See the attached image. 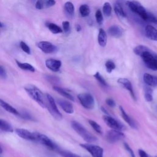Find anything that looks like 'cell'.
Returning a JSON list of instances; mask_svg holds the SVG:
<instances>
[{
    "mask_svg": "<svg viewBox=\"0 0 157 157\" xmlns=\"http://www.w3.org/2000/svg\"><path fill=\"white\" fill-rule=\"evenodd\" d=\"M24 88L28 96L33 101L36 102L42 108H47V100L46 95H44L39 88L32 84L26 85Z\"/></svg>",
    "mask_w": 157,
    "mask_h": 157,
    "instance_id": "6da1fadb",
    "label": "cell"
},
{
    "mask_svg": "<svg viewBox=\"0 0 157 157\" xmlns=\"http://www.w3.org/2000/svg\"><path fill=\"white\" fill-rule=\"evenodd\" d=\"M71 126L74 129V131L82 137L86 142L88 143H91L96 141L97 138L87 131L81 124L76 121H71Z\"/></svg>",
    "mask_w": 157,
    "mask_h": 157,
    "instance_id": "7a4b0ae2",
    "label": "cell"
},
{
    "mask_svg": "<svg viewBox=\"0 0 157 157\" xmlns=\"http://www.w3.org/2000/svg\"><path fill=\"white\" fill-rule=\"evenodd\" d=\"M46 98L47 100V107L50 114L56 120H60L62 119V114L59 112L55 102L54 98L48 93L46 94Z\"/></svg>",
    "mask_w": 157,
    "mask_h": 157,
    "instance_id": "3957f363",
    "label": "cell"
},
{
    "mask_svg": "<svg viewBox=\"0 0 157 157\" xmlns=\"http://www.w3.org/2000/svg\"><path fill=\"white\" fill-rule=\"evenodd\" d=\"M140 56L142 58L144 63L148 68L153 71L157 70V62L155 54L152 53L150 50L144 52Z\"/></svg>",
    "mask_w": 157,
    "mask_h": 157,
    "instance_id": "277c9868",
    "label": "cell"
},
{
    "mask_svg": "<svg viewBox=\"0 0 157 157\" xmlns=\"http://www.w3.org/2000/svg\"><path fill=\"white\" fill-rule=\"evenodd\" d=\"M126 5L131 10L139 15L144 20H147V11L137 1H127Z\"/></svg>",
    "mask_w": 157,
    "mask_h": 157,
    "instance_id": "5b68a950",
    "label": "cell"
},
{
    "mask_svg": "<svg viewBox=\"0 0 157 157\" xmlns=\"http://www.w3.org/2000/svg\"><path fill=\"white\" fill-rule=\"evenodd\" d=\"M80 102L83 107L87 109H92L94 106V99L93 96L88 93H82L77 96Z\"/></svg>",
    "mask_w": 157,
    "mask_h": 157,
    "instance_id": "8992f818",
    "label": "cell"
},
{
    "mask_svg": "<svg viewBox=\"0 0 157 157\" xmlns=\"http://www.w3.org/2000/svg\"><path fill=\"white\" fill-rule=\"evenodd\" d=\"M34 134L35 137V141L40 143L41 144L46 146L51 150H58L57 146L46 135L38 132H34Z\"/></svg>",
    "mask_w": 157,
    "mask_h": 157,
    "instance_id": "52a82bcc",
    "label": "cell"
},
{
    "mask_svg": "<svg viewBox=\"0 0 157 157\" xmlns=\"http://www.w3.org/2000/svg\"><path fill=\"white\" fill-rule=\"evenodd\" d=\"M80 145L88 151L92 157H103V148L101 147L90 144H82Z\"/></svg>",
    "mask_w": 157,
    "mask_h": 157,
    "instance_id": "ba28073f",
    "label": "cell"
},
{
    "mask_svg": "<svg viewBox=\"0 0 157 157\" xmlns=\"http://www.w3.org/2000/svg\"><path fill=\"white\" fill-rule=\"evenodd\" d=\"M106 140L110 144H114L124 138V134L121 131L112 129L109 131L105 135Z\"/></svg>",
    "mask_w": 157,
    "mask_h": 157,
    "instance_id": "9c48e42d",
    "label": "cell"
},
{
    "mask_svg": "<svg viewBox=\"0 0 157 157\" xmlns=\"http://www.w3.org/2000/svg\"><path fill=\"white\" fill-rule=\"evenodd\" d=\"M37 47L45 53H53L57 50L56 47L48 41H40L37 44Z\"/></svg>",
    "mask_w": 157,
    "mask_h": 157,
    "instance_id": "30bf717a",
    "label": "cell"
},
{
    "mask_svg": "<svg viewBox=\"0 0 157 157\" xmlns=\"http://www.w3.org/2000/svg\"><path fill=\"white\" fill-rule=\"evenodd\" d=\"M103 120L104 122L106 123V124L113 129L121 131L124 128L123 126L121 123H120L118 121H117L115 119L109 116V115H104Z\"/></svg>",
    "mask_w": 157,
    "mask_h": 157,
    "instance_id": "8fae6325",
    "label": "cell"
},
{
    "mask_svg": "<svg viewBox=\"0 0 157 157\" xmlns=\"http://www.w3.org/2000/svg\"><path fill=\"white\" fill-rule=\"evenodd\" d=\"M15 133L21 138L27 140L35 141V137L34 132H30L29 131L23 128H17L15 129Z\"/></svg>",
    "mask_w": 157,
    "mask_h": 157,
    "instance_id": "7c38bea8",
    "label": "cell"
},
{
    "mask_svg": "<svg viewBox=\"0 0 157 157\" xmlns=\"http://www.w3.org/2000/svg\"><path fill=\"white\" fill-rule=\"evenodd\" d=\"M45 66L52 71L58 72L61 66V62L59 60L50 58L45 61Z\"/></svg>",
    "mask_w": 157,
    "mask_h": 157,
    "instance_id": "4fadbf2b",
    "label": "cell"
},
{
    "mask_svg": "<svg viewBox=\"0 0 157 157\" xmlns=\"http://www.w3.org/2000/svg\"><path fill=\"white\" fill-rule=\"evenodd\" d=\"M117 82H118V83L122 85L123 86V87L125 88L129 92V93H130L131 96H132V98H133V99H134L136 101V98L134 92L133 91V88H132L131 82L128 78H118Z\"/></svg>",
    "mask_w": 157,
    "mask_h": 157,
    "instance_id": "5bb4252c",
    "label": "cell"
},
{
    "mask_svg": "<svg viewBox=\"0 0 157 157\" xmlns=\"http://www.w3.org/2000/svg\"><path fill=\"white\" fill-rule=\"evenodd\" d=\"M57 102H58V104L59 105V106L62 108V109L67 113L71 114L74 112V107L72 104L68 101L59 99H58Z\"/></svg>",
    "mask_w": 157,
    "mask_h": 157,
    "instance_id": "9a60e30c",
    "label": "cell"
},
{
    "mask_svg": "<svg viewBox=\"0 0 157 157\" xmlns=\"http://www.w3.org/2000/svg\"><path fill=\"white\" fill-rule=\"evenodd\" d=\"M145 36L151 40L157 41V29L151 25H147L145 29Z\"/></svg>",
    "mask_w": 157,
    "mask_h": 157,
    "instance_id": "2e32d148",
    "label": "cell"
},
{
    "mask_svg": "<svg viewBox=\"0 0 157 157\" xmlns=\"http://www.w3.org/2000/svg\"><path fill=\"white\" fill-rule=\"evenodd\" d=\"M109 34L115 38L120 37L123 33V29L118 25H112L108 29Z\"/></svg>",
    "mask_w": 157,
    "mask_h": 157,
    "instance_id": "e0dca14e",
    "label": "cell"
},
{
    "mask_svg": "<svg viewBox=\"0 0 157 157\" xmlns=\"http://www.w3.org/2000/svg\"><path fill=\"white\" fill-rule=\"evenodd\" d=\"M143 80L147 85L151 86H157V77L152 75L148 73H145L143 76Z\"/></svg>",
    "mask_w": 157,
    "mask_h": 157,
    "instance_id": "ac0fdd59",
    "label": "cell"
},
{
    "mask_svg": "<svg viewBox=\"0 0 157 157\" xmlns=\"http://www.w3.org/2000/svg\"><path fill=\"white\" fill-rule=\"evenodd\" d=\"M121 116L123 117V118L124 119V120L133 129H137V126L136 124L135 123V122L134 121V120L126 113V112H125V110L123 109V108L121 106H120L119 107Z\"/></svg>",
    "mask_w": 157,
    "mask_h": 157,
    "instance_id": "d6986e66",
    "label": "cell"
},
{
    "mask_svg": "<svg viewBox=\"0 0 157 157\" xmlns=\"http://www.w3.org/2000/svg\"><path fill=\"white\" fill-rule=\"evenodd\" d=\"M0 106L2 107L7 112H8L14 115H17V116L19 115V112L16 109H15L13 107H12L9 104L5 102L4 100H2L1 99H0Z\"/></svg>",
    "mask_w": 157,
    "mask_h": 157,
    "instance_id": "ffe728a7",
    "label": "cell"
},
{
    "mask_svg": "<svg viewBox=\"0 0 157 157\" xmlns=\"http://www.w3.org/2000/svg\"><path fill=\"white\" fill-rule=\"evenodd\" d=\"M53 89L55 91H56L58 93H59V94H61L63 97L66 98V99H67L70 101H74V98L73 97V96L71 94H70L65 89H64L63 88H61L59 86H54L53 87Z\"/></svg>",
    "mask_w": 157,
    "mask_h": 157,
    "instance_id": "44dd1931",
    "label": "cell"
},
{
    "mask_svg": "<svg viewBox=\"0 0 157 157\" xmlns=\"http://www.w3.org/2000/svg\"><path fill=\"white\" fill-rule=\"evenodd\" d=\"M107 34L105 31L102 29L100 28L99 30L98 36V41L100 46L104 47L107 44Z\"/></svg>",
    "mask_w": 157,
    "mask_h": 157,
    "instance_id": "7402d4cb",
    "label": "cell"
},
{
    "mask_svg": "<svg viewBox=\"0 0 157 157\" xmlns=\"http://www.w3.org/2000/svg\"><path fill=\"white\" fill-rule=\"evenodd\" d=\"M0 130L7 132H13V129L12 126L7 121L0 118Z\"/></svg>",
    "mask_w": 157,
    "mask_h": 157,
    "instance_id": "603a6c76",
    "label": "cell"
},
{
    "mask_svg": "<svg viewBox=\"0 0 157 157\" xmlns=\"http://www.w3.org/2000/svg\"><path fill=\"white\" fill-rule=\"evenodd\" d=\"M15 61H16V63H17V66L20 69H21L22 70L29 71V72H35V68L31 64H30L29 63H21V62H20L19 61H18L17 59L15 60Z\"/></svg>",
    "mask_w": 157,
    "mask_h": 157,
    "instance_id": "cb8c5ba5",
    "label": "cell"
},
{
    "mask_svg": "<svg viewBox=\"0 0 157 157\" xmlns=\"http://www.w3.org/2000/svg\"><path fill=\"white\" fill-rule=\"evenodd\" d=\"M114 11L117 15L120 18H125L126 17L121 4L117 2L114 5Z\"/></svg>",
    "mask_w": 157,
    "mask_h": 157,
    "instance_id": "d4e9b609",
    "label": "cell"
},
{
    "mask_svg": "<svg viewBox=\"0 0 157 157\" xmlns=\"http://www.w3.org/2000/svg\"><path fill=\"white\" fill-rule=\"evenodd\" d=\"M47 28L48 29L53 33V34H58L63 32V29L57 25L53 23H48L47 25Z\"/></svg>",
    "mask_w": 157,
    "mask_h": 157,
    "instance_id": "484cf974",
    "label": "cell"
},
{
    "mask_svg": "<svg viewBox=\"0 0 157 157\" xmlns=\"http://www.w3.org/2000/svg\"><path fill=\"white\" fill-rule=\"evenodd\" d=\"M153 90L151 87L148 85H145V93L144 98L147 102H151L153 100Z\"/></svg>",
    "mask_w": 157,
    "mask_h": 157,
    "instance_id": "4316f807",
    "label": "cell"
},
{
    "mask_svg": "<svg viewBox=\"0 0 157 157\" xmlns=\"http://www.w3.org/2000/svg\"><path fill=\"white\" fill-rule=\"evenodd\" d=\"M64 9L66 13L71 16L74 14V6L71 2H66L64 6Z\"/></svg>",
    "mask_w": 157,
    "mask_h": 157,
    "instance_id": "83f0119b",
    "label": "cell"
},
{
    "mask_svg": "<svg viewBox=\"0 0 157 157\" xmlns=\"http://www.w3.org/2000/svg\"><path fill=\"white\" fill-rule=\"evenodd\" d=\"M79 12L82 17H87L90 13V9L88 5L86 4H82L79 7Z\"/></svg>",
    "mask_w": 157,
    "mask_h": 157,
    "instance_id": "f1b7e54d",
    "label": "cell"
},
{
    "mask_svg": "<svg viewBox=\"0 0 157 157\" xmlns=\"http://www.w3.org/2000/svg\"><path fill=\"white\" fill-rule=\"evenodd\" d=\"M148 50H150V48H148L147 47H146L145 45H139L136 46L133 50L134 53L138 56H140L144 52H145L146 51H148Z\"/></svg>",
    "mask_w": 157,
    "mask_h": 157,
    "instance_id": "f546056e",
    "label": "cell"
},
{
    "mask_svg": "<svg viewBox=\"0 0 157 157\" xmlns=\"http://www.w3.org/2000/svg\"><path fill=\"white\" fill-rule=\"evenodd\" d=\"M102 11L105 16L106 17H110L112 13V7L109 2H106L104 4L103 7H102Z\"/></svg>",
    "mask_w": 157,
    "mask_h": 157,
    "instance_id": "4dcf8cb0",
    "label": "cell"
},
{
    "mask_svg": "<svg viewBox=\"0 0 157 157\" xmlns=\"http://www.w3.org/2000/svg\"><path fill=\"white\" fill-rule=\"evenodd\" d=\"M88 123L96 132L99 134H102V128L98 123L92 120H88Z\"/></svg>",
    "mask_w": 157,
    "mask_h": 157,
    "instance_id": "1f68e13d",
    "label": "cell"
},
{
    "mask_svg": "<svg viewBox=\"0 0 157 157\" xmlns=\"http://www.w3.org/2000/svg\"><path fill=\"white\" fill-rule=\"evenodd\" d=\"M58 153L62 157H80V156L73 153L71 151H66V150H58Z\"/></svg>",
    "mask_w": 157,
    "mask_h": 157,
    "instance_id": "d6a6232c",
    "label": "cell"
},
{
    "mask_svg": "<svg viewBox=\"0 0 157 157\" xmlns=\"http://www.w3.org/2000/svg\"><path fill=\"white\" fill-rule=\"evenodd\" d=\"M105 66L106 68V71H107V72L110 73L113 69H115V63L111 61V60H108L105 62Z\"/></svg>",
    "mask_w": 157,
    "mask_h": 157,
    "instance_id": "836d02e7",
    "label": "cell"
},
{
    "mask_svg": "<svg viewBox=\"0 0 157 157\" xmlns=\"http://www.w3.org/2000/svg\"><path fill=\"white\" fill-rule=\"evenodd\" d=\"M94 78L103 86H107V83L105 81V80L103 78V77L99 74V72H96V74L94 75Z\"/></svg>",
    "mask_w": 157,
    "mask_h": 157,
    "instance_id": "e575fe53",
    "label": "cell"
},
{
    "mask_svg": "<svg viewBox=\"0 0 157 157\" xmlns=\"http://www.w3.org/2000/svg\"><path fill=\"white\" fill-rule=\"evenodd\" d=\"M19 117H21L22 118L25 119V120H32V121H34V118L33 117V116L29 114L28 112H19Z\"/></svg>",
    "mask_w": 157,
    "mask_h": 157,
    "instance_id": "d590c367",
    "label": "cell"
},
{
    "mask_svg": "<svg viewBox=\"0 0 157 157\" xmlns=\"http://www.w3.org/2000/svg\"><path fill=\"white\" fill-rule=\"evenodd\" d=\"M95 17H96V20L97 23L99 25H102V22H103V16L102 14V12L100 10H97L96 13H95Z\"/></svg>",
    "mask_w": 157,
    "mask_h": 157,
    "instance_id": "8d00e7d4",
    "label": "cell"
},
{
    "mask_svg": "<svg viewBox=\"0 0 157 157\" xmlns=\"http://www.w3.org/2000/svg\"><path fill=\"white\" fill-rule=\"evenodd\" d=\"M20 47L21 48V49L25 52L27 54H30L31 53V50L29 47L23 41H21L20 42Z\"/></svg>",
    "mask_w": 157,
    "mask_h": 157,
    "instance_id": "74e56055",
    "label": "cell"
},
{
    "mask_svg": "<svg viewBox=\"0 0 157 157\" xmlns=\"http://www.w3.org/2000/svg\"><path fill=\"white\" fill-rule=\"evenodd\" d=\"M155 24H157V18L151 13L147 12V20Z\"/></svg>",
    "mask_w": 157,
    "mask_h": 157,
    "instance_id": "f35d334b",
    "label": "cell"
},
{
    "mask_svg": "<svg viewBox=\"0 0 157 157\" xmlns=\"http://www.w3.org/2000/svg\"><path fill=\"white\" fill-rule=\"evenodd\" d=\"M63 29L66 33H68L70 31V23L68 21H64L62 23Z\"/></svg>",
    "mask_w": 157,
    "mask_h": 157,
    "instance_id": "ab89813d",
    "label": "cell"
},
{
    "mask_svg": "<svg viewBox=\"0 0 157 157\" xmlns=\"http://www.w3.org/2000/svg\"><path fill=\"white\" fill-rule=\"evenodd\" d=\"M124 147L126 150L129 153V154L130 155V156H131V157H136L134 151H132V150L131 149V148L129 146V145H128L127 143H126V142L124 143Z\"/></svg>",
    "mask_w": 157,
    "mask_h": 157,
    "instance_id": "60d3db41",
    "label": "cell"
},
{
    "mask_svg": "<svg viewBox=\"0 0 157 157\" xmlns=\"http://www.w3.org/2000/svg\"><path fill=\"white\" fill-rule=\"evenodd\" d=\"M36 8L37 9H39V10H40V9H42L44 7V2L43 0H37L36 2Z\"/></svg>",
    "mask_w": 157,
    "mask_h": 157,
    "instance_id": "b9f144b4",
    "label": "cell"
},
{
    "mask_svg": "<svg viewBox=\"0 0 157 157\" xmlns=\"http://www.w3.org/2000/svg\"><path fill=\"white\" fill-rule=\"evenodd\" d=\"M0 77L6 78L7 77V73L3 66L0 65Z\"/></svg>",
    "mask_w": 157,
    "mask_h": 157,
    "instance_id": "7bdbcfd3",
    "label": "cell"
},
{
    "mask_svg": "<svg viewBox=\"0 0 157 157\" xmlns=\"http://www.w3.org/2000/svg\"><path fill=\"white\" fill-rule=\"evenodd\" d=\"M105 102H106V104H107L109 106H110V107H113L115 106V102L114 101L113 99H111V98H108V99H107L106 101H105Z\"/></svg>",
    "mask_w": 157,
    "mask_h": 157,
    "instance_id": "ee69618b",
    "label": "cell"
},
{
    "mask_svg": "<svg viewBox=\"0 0 157 157\" xmlns=\"http://www.w3.org/2000/svg\"><path fill=\"white\" fill-rule=\"evenodd\" d=\"M138 152H139V155L140 157H151L145 151H144L142 149H139Z\"/></svg>",
    "mask_w": 157,
    "mask_h": 157,
    "instance_id": "f6af8a7d",
    "label": "cell"
},
{
    "mask_svg": "<svg viewBox=\"0 0 157 157\" xmlns=\"http://www.w3.org/2000/svg\"><path fill=\"white\" fill-rule=\"evenodd\" d=\"M55 3H56L55 0H47L45 2V5H46V7H52L54 6Z\"/></svg>",
    "mask_w": 157,
    "mask_h": 157,
    "instance_id": "bcb514c9",
    "label": "cell"
},
{
    "mask_svg": "<svg viewBox=\"0 0 157 157\" xmlns=\"http://www.w3.org/2000/svg\"><path fill=\"white\" fill-rule=\"evenodd\" d=\"M75 29H76V31H78V32L80 31H81V29H82L81 26H80L79 25H77L75 26Z\"/></svg>",
    "mask_w": 157,
    "mask_h": 157,
    "instance_id": "7dc6e473",
    "label": "cell"
},
{
    "mask_svg": "<svg viewBox=\"0 0 157 157\" xmlns=\"http://www.w3.org/2000/svg\"><path fill=\"white\" fill-rule=\"evenodd\" d=\"M101 110H102V111L105 114V115H109V113L107 112V111L106 110V109L104 108V107H101Z\"/></svg>",
    "mask_w": 157,
    "mask_h": 157,
    "instance_id": "c3c4849f",
    "label": "cell"
},
{
    "mask_svg": "<svg viewBox=\"0 0 157 157\" xmlns=\"http://www.w3.org/2000/svg\"><path fill=\"white\" fill-rule=\"evenodd\" d=\"M2 151H3V150H2V148L1 147V146L0 145V155L2 153Z\"/></svg>",
    "mask_w": 157,
    "mask_h": 157,
    "instance_id": "681fc988",
    "label": "cell"
},
{
    "mask_svg": "<svg viewBox=\"0 0 157 157\" xmlns=\"http://www.w3.org/2000/svg\"><path fill=\"white\" fill-rule=\"evenodd\" d=\"M3 26H4V25L1 22H0V28H2Z\"/></svg>",
    "mask_w": 157,
    "mask_h": 157,
    "instance_id": "f907efd6",
    "label": "cell"
},
{
    "mask_svg": "<svg viewBox=\"0 0 157 157\" xmlns=\"http://www.w3.org/2000/svg\"><path fill=\"white\" fill-rule=\"evenodd\" d=\"M155 58H156V62H157V55L155 54Z\"/></svg>",
    "mask_w": 157,
    "mask_h": 157,
    "instance_id": "816d5d0a",
    "label": "cell"
},
{
    "mask_svg": "<svg viewBox=\"0 0 157 157\" xmlns=\"http://www.w3.org/2000/svg\"><path fill=\"white\" fill-rule=\"evenodd\" d=\"M156 157H157V156H156Z\"/></svg>",
    "mask_w": 157,
    "mask_h": 157,
    "instance_id": "f5cc1de1",
    "label": "cell"
}]
</instances>
